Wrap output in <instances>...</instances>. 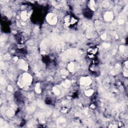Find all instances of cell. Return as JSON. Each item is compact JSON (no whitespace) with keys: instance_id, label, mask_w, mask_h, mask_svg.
Returning a JSON list of instances; mask_svg holds the SVG:
<instances>
[{"instance_id":"cell-1","label":"cell","mask_w":128,"mask_h":128,"mask_svg":"<svg viewBox=\"0 0 128 128\" xmlns=\"http://www.w3.org/2000/svg\"><path fill=\"white\" fill-rule=\"evenodd\" d=\"M77 21L76 18L72 16H68L65 18L66 23L69 26H74L76 24Z\"/></svg>"},{"instance_id":"cell-2","label":"cell","mask_w":128,"mask_h":128,"mask_svg":"<svg viewBox=\"0 0 128 128\" xmlns=\"http://www.w3.org/2000/svg\"><path fill=\"white\" fill-rule=\"evenodd\" d=\"M98 52L97 47H92L88 49V56L90 58H92L96 56Z\"/></svg>"}]
</instances>
